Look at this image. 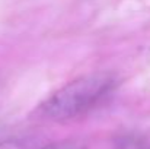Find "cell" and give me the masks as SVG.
<instances>
[{
	"label": "cell",
	"mask_w": 150,
	"mask_h": 149,
	"mask_svg": "<svg viewBox=\"0 0 150 149\" xmlns=\"http://www.w3.org/2000/svg\"><path fill=\"white\" fill-rule=\"evenodd\" d=\"M115 86V79L109 73H93L79 78L41 104V114L54 121H64L79 117L93 108Z\"/></svg>",
	"instance_id": "cell-1"
},
{
	"label": "cell",
	"mask_w": 150,
	"mask_h": 149,
	"mask_svg": "<svg viewBox=\"0 0 150 149\" xmlns=\"http://www.w3.org/2000/svg\"><path fill=\"white\" fill-rule=\"evenodd\" d=\"M41 149H85V145L77 140H64V142H58V143H51Z\"/></svg>",
	"instance_id": "cell-2"
},
{
	"label": "cell",
	"mask_w": 150,
	"mask_h": 149,
	"mask_svg": "<svg viewBox=\"0 0 150 149\" xmlns=\"http://www.w3.org/2000/svg\"><path fill=\"white\" fill-rule=\"evenodd\" d=\"M0 149H29V145L19 139H7L0 142Z\"/></svg>",
	"instance_id": "cell-3"
}]
</instances>
